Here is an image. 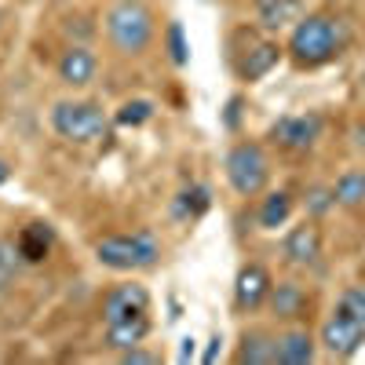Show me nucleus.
Segmentation results:
<instances>
[{"label": "nucleus", "mask_w": 365, "mask_h": 365, "mask_svg": "<svg viewBox=\"0 0 365 365\" xmlns=\"http://www.w3.org/2000/svg\"><path fill=\"white\" fill-rule=\"evenodd\" d=\"M154 329L150 318V292L143 285H117L106 292L103 299V336L106 347L113 351H128L135 344H143Z\"/></svg>", "instance_id": "1"}, {"label": "nucleus", "mask_w": 365, "mask_h": 365, "mask_svg": "<svg viewBox=\"0 0 365 365\" xmlns=\"http://www.w3.org/2000/svg\"><path fill=\"white\" fill-rule=\"evenodd\" d=\"M347 44V26L332 15H307L292 26L289 37V58L303 70L325 66L329 58H336L340 48Z\"/></svg>", "instance_id": "2"}, {"label": "nucleus", "mask_w": 365, "mask_h": 365, "mask_svg": "<svg viewBox=\"0 0 365 365\" xmlns=\"http://www.w3.org/2000/svg\"><path fill=\"white\" fill-rule=\"evenodd\" d=\"M96 259L106 270L117 274H132L146 270L161 259V241L154 230H135V234H106L96 241Z\"/></svg>", "instance_id": "3"}, {"label": "nucleus", "mask_w": 365, "mask_h": 365, "mask_svg": "<svg viewBox=\"0 0 365 365\" xmlns=\"http://www.w3.org/2000/svg\"><path fill=\"white\" fill-rule=\"evenodd\" d=\"M154 11L143 0H117L106 11V37L120 55H143L154 41Z\"/></svg>", "instance_id": "4"}, {"label": "nucleus", "mask_w": 365, "mask_h": 365, "mask_svg": "<svg viewBox=\"0 0 365 365\" xmlns=\"http://www.w3.org/2000/svg\"><path fill=\"white\" fill-rule=\"evenodd\" d=\"M113 120L106 117V110L99 103H77V99H63L51 106V128L58 139L77 143V146H91L103 143L110 135Z\"/></svg>", "instance_id": "5"}, {"label": "nucleus", "mask_w": 365, "mask_h": 365, "mask_svg": "<svg viewBox=\"0 0 365 365\" xmlns=\"http://www.w3.org/2000/svg\"><path fill=\"white\" fill-rule=\"evenodd\" d=\"M223 172H227V182L234 187V194L241 197H256L263 194L267 179H270V158L259 143H237L230 146V154L223 161Z\"/></svg>", "instance_id": "6"}, {"label": "nucleus", "mask_w": 365, "mask_h": 365, "mask_svg": "<svg viewBox=\"0 0 365 365\" xmlns=\"http://www.w3.org/2000/svg\"><path fill=\"white\" fill-rule=\"evenodd\" d=\"M318 344L325 347V354L329 358H340V361H347V358H354L358 354V347L365 344V325L361 322H354L351 314H344V311H332L329 314V322L322 325V332H318Z\"/></svg>", "instance_id": "7"}, {"label": "nucleus", "mask_w": 365, "mask_h": 365, "mask_svg": "<svg viewBox=\"0 0 365 365\" xmlns=\"http://www.w3.org/2000/svg\"><path fill=\"white\" fill-rule=\"evenodd\" d=\"M322 135V117L318 113H299V117H282L270 128V139L289 154H307Z\"/></svg>", "instance_id": "8"}, {"label": "nucleus", "mask_w": 365, "mask_h": 365, "mask_svg": "<svg viewBox=\"0 0 365 365\" xmlns=\"http://www.w3.org/2000/svg\"><path fill=\"white\" fill-rule=\"evenodd\" d=\"M270 274H267V267L263 263H245L237 270V282H234V303H237V311H245V314H252V311H259L263 303H267V296H270Z\"/></svg>", "instance_id": "9"}, {"label": "nucleus", "mask_w": 365, "mask_h": 365, "mask_svg": "<svg viewBox=\"0 0 365 365\" xmlns=\"http://www.w3.org/2000/svg\"><path fill=\"white\" fill-rule=\"evenodd\" d=\"M96 70H99V58L96 51H91L88 44H73L63 51V58H58V81H63L66 88H88L91 81H96Z\"/></svg>", "instance_id": "10"}, {"label": "nucleus", "mask_w": 365, "mask_h": 365, "mask_svg": "<svg viewBox=\"0 0 365 365\" xmlns=\"http://www.w3.org/2000/svg\"><path fill=\"white\" fill-rule=\"evenodd\" d=\"M15 249H19V256H22L26 267L44 263L51 256V249H55V227L51 223H41V220L37 223H26L15 234Z\"/></svg>", "instance_id": "11"}, {"label": "nucleus", "mask_w": 365, "mask_h": 365, "mask_svg": "<svg viewBox=\"0 0 365 365\" xmlns=\"http://www.w3.org/2000/svg\"><path fill=\"white\" fill-rule=\"evenodd\" d=\"M282 252H285V259H289L292 267H311V263H318V256H322V234H318V227L303 223V227L289 230Z\"/></svg>", "instance_id": "12"}, {"label": "nucleus", "mask_w": 365, "mask_h": 365, "mask_svg": "<svg viewBox=\"0 0 365 365\" xmlns=\"http://www.w3.org/2000/svg\"><path fill=\"white\" fill-rule=\"evenodd\" d=\"M278 63H282V44H274V41H256L245 55H241V63H237V77L252 84V81L267 77Z\"/></svg>", "instance_id": "13"}, {"label": "nucleus", "mask_w": 365, "mask_h": 365, "mask_svg": "<svg viewBox=\"0 0 365 365\" xmlns=\"http://www.w3.org/2000/svg\"><path fill=\"white\" fill-rule=\"evenodd\" d=\"M314 351L318 344L307 329H289L278 336V365H311Z\"/></svg>", "instance_id": "14"}, {"label": "nucleus", "mask_w": 365, "mask_h": 365, "mask_svg": "<svg viewBox=\"0 0 365 365\" xmlns=\"http://www.w3.org/2000/svg\"><path fill=\"white\" fill-rule=\"evenodd\" d=\"M270 311L278 314V318H303L307 314V292H303V285L296 282H278V285H270Z\"/></svg>", "instance_id": "15"}, {"label": "nucleus", "mask_w": 365, "mask_h": 365, "mask_svg": "<svg viewBox=\"0 0 365 365\" xmlns=\"http://www.w3.org/2000/svg\"><path fill=\"white\" fill-rule=\"evenodd\" d=\"M237 361H249V365H278V336H270L263 329H252L241 336V351Z\"/></svg>", "instance_id": "16"}, {"label": "nucleus", "mask_w": 365, "mask_h": 365, "mask_svg": "<svg viewBox=\"0 0 365 365\" xmlns=\"http://www.w3.org/2000/svg\"><path fill=\"white\" fill-rule=\"evenodd\" d=\"M212 208V190L205 187V182H190V187H182L179 194H175V201H172V216L175 220H182V223H194V220H201L205 212Z\"/></svg>", "instance_id": "17"}, {"label": "nucleus", "mask_w": 365, "mask_h": 365, "mask_svg": "<svg viewBox=\"0 0 365 365\" xmlns=\"http://www.w3.org/2000/svg\"><path fill=\"white\" fill-rule=\"evenodd\" d=\"M292 208H296V201H292L289 190H274V194H267L263 205H259V227H263V230H278V227H285V223L292 220Z\"/></svg>", "instance_id": "18"}, {"label": "nucleus", "mask_w": 365, "mask_h": 365, "mask_svg": "<svg viewBox=\"0 0 365 365\" xmlns=\"http://www.w3.org/2000/svg\"><path fill=\"white\" fill-rule=\"evenodd\" d=\"M299 11H303L299 0H267V4H259V19L267 29H285V26L299 22L303 19Z\"/></svg>", "instance_id": "19"}, {"label": "nucleus", "mask_w": 365, "mask_h": 365, "mask_svg": "<svg viewBox=\"0 0 365 365\" xmlns=\"http://www.w3.org/2000/svg\"><path fill=\"white\" fill-rule=\"evenodd\" d=\"M332 194H336V205L358 208V205L365 201V172H358V168L344 172V175L336 179V187H332Z\"/></svg>", "instance_id": "20"}, {"label": "nucleus", "mask_w": 365, "mask_h": 365, "mask_svg": "<svg viewBox=\"0 0 365 365\" xmlns=\"http://www.w3.org/2000/svg\"><path fill=\"white\" fill-rule=\"evenodd\" d=\"M22 256L15 249V241L11 237H0V292H8L15 282H19V274H22Z\"/></svg>", "instance_id": "21"}, {"label": "nucleus", "mask_w": 365, "mask_h": 365, "mask_svg": "<svg viewBox=\"0 0 365 365\" xmlns=\"http://www.w3.org/2000/svg\"><path fill=\"white\" fill-rule=\"evenodd\" d=\"M154 103L150 99H128L125 106H120L117 113H113V125L117 128H139V125H146L150 117H154Z\"/></svg>", "instance_id": "22"}, {"label": "nucleus", "mask_w": 365, "mask_h": 365, "mask_svg": "<svg viewBox=\"0 0 365 365\" xmlns=\"http://www.w3.org/2000/svg\"><path fill=\"white\" fill-rule=\"evenodd\" d=\"M165 48H168L172 66H187V63H190V44H187V34H182V22H168V29H165Z\"/></svg>", "instance_id": "23"}, {"label": "nucleus", "mask_w": 365, "mask_h": 365, "mask_svg": "<svg viewBox=\"0 0 365 365\" xmlns=\"http://www.w3.org/2000/svg\"><path fill=\"white\" fill-rule=\"evenodd\" d=\"M336 311H344V314H351L354 322L365 325V285H347L336 299Z\"/></svg>", "instance_id": "24"}, {"label": "nucleus", "mask_w": 365, "mask_h": 365, "mask_svg": "<svg viewBox=\"0 0 365 365\" xmlns=\"http://www.w3.org/2000/svg\"><path fill=\"white\" fill-rule=\"evenodd\" d=\"M329 208H336V194H332V187H314L307 194V212H314V216H325Z\"/></svg>", "instance_id": "25"}, {"label": "nucleus", "mask_w": 365, "mask_h": 365, "mask_svg": "<svg viewBox=\"0 0 365 365\" xmlns=\"http://www.w3.org/2000/svg\"><path fill=\"white\" fill-rule=\"evenodd\" d=\"M120 361H125V365H158L161 354L158 351H143V344H135L128 351H120Z\"/></svg>", "instance_id": "26"}, {"label": "nucleus", "mask_w": 365, "mask_h": 365, "mask_svg": "<svg viewBox=\"0 0 365 365\" xmlns=\"http://www.w3.org/2000/svg\"><path fill=\"white\" fill-rule=\"evenodd\" d=\"M220 351H223V340H220V336H212V344H208V351L201 354V361H205V365H212V361L220 358Z\"/></svg>", "instance_id": "27"}, {"label": "nucleus", "mask_w": 365, "mask_h": 365, "mask_svg": "<svg viewBox=\"0 0 365 365\" xmlns=\"http://www.w3.org/2000/svg\"><path fill=\"white\" fill-rule=\"evenodd\" d=\"M237 110H241V99H230V106H227V128H237Z\"/></svg>", "instance_id": "28"}, {"label": "nucleus", "mask_w": 365, "mask_h": 365, "mask_svg": "<svg viewBox=\"0 0 365 365\" xmlns=\"http://www.w3.org/2000/svg\"><path fill=\"white\" fill-rule=\"evenodd\" d=\"M194 358V340L187 336V340H182V347H179V361H190Z\"/></svg>", "instance_id": "29"}, {"label": "nucleus", "mask_w": 365, "mask_h": 365, "mask_svg": "<svg viewBox=\"0 0 365 365\" xmlns=\"http://www.w3.org/2000/svg\"><path fill=\"white\" fill-rule=\"evenodd\" d=\"M11 179V165L4 161V158H0V187H4V182Z\"/></svg>", "instance_id": "30"}, {"label": "nucleus", "mask_w": 365, "mask_h": 365, "mask_svg": "<svg viewBox=\"0 0 365 365\" xmlns=\"http://www.w3.org/2000/svg\"><path fill=\"white\" fill-rule=\"evenodd\" d=\"M259 4H267V0H256V8H259Z\"/></svg>", "instance_id": "31"}, {"label": "nucleus", "mask_w": 365, "mask_h": 365, "mask_svg": "<svg viewBox=\"0 0 365 365\" xmlns=\"http://www.w3.org/2000/svg\"><path fill=\"white\" fill-rule=\"evenodd\" d=\"M58 4H63V0H58Z\"/></svg>", "instance_id": "32"}]
</instances>
